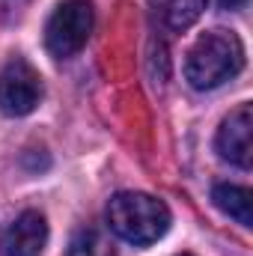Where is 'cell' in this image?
Instances as JSON below:
<instances>
[{
    "label": "cell",
    "instance_id": "1",
    "mask_svg": "<svg viewBox=\"0 0 253 256\" xmlns=\"http://www.w3.org/2000/svg\"><path fill=\"white\" fill-rule=\"evenodd\" d=\"M244 66V45L230 30H208L190 45L185 78L194 90H214L232 80Z\"/></svg>",
    "mask_w": 253,
    "mask_h": 256
},
{
    "label": "cell",
    "instance_id": "2",
    "mask_svg": "<svg viewBox=\"0 0 253 256\" xmlns=\"http://www.w3.org/2000/svg\"><path fill=\"white\" fill-rule=\"evenodd\" d=\"M108 224L122 242L134 248H146L167 236L170 208L152 194L120 191L108 202Z\"/></svg>",
    "mask_w": 253,
    "mask_h": 256
},
{
    "label": "cell",
    "instance_id": "3",
    "mask_svg": "<svg viewBox=\"0 0 253 256\" xmlns=\"http://www.w3.org/2000/svg\"><path fill=\"white\" fill-rule=\"evenodd\" d=\"M92 24H96V12H92L90 0H66V3H60L54 9V15L48 18L45 48L57 60L74 57L86 45V39L92 33Z\"/></svg>",
    "mask_w": 253,
    "mask_h": 256
},
{
    "label": "cell",
    "instance_id": "4",
    "mask_svg": "<svg viewBox=\"0 0 253 256\" xmlns=\"http://www.w3.org/2000/svg\"><path fill=\"white\" fill-rule=\"evenodd\" d=\"M42 102V78L24 57H12L0 72V110L6 116H27Z\"/></svg>",
    "mask_w": 253,
    "mask_h": 256
},
{
    "label": "cell",
    "instance_id": "5",
    "mask_svg": "<svg viewBox=\"0 0 253 256\" xmlns=\"http://www.w3.org/2000/svg\"><path fill=\"white\" fill-rule=\"evenodd\" d=\"M218 152L224 161L248 170L253 161V108L250 104H238L218 131Z\"/></svg>",
    "mask_w": 253,
    "mask_h": 256
},
{
    "label": "cell",
    "instance_id": "6",
    "mask_svg": "<svg viewBox=\"0 0 253 256\" xmlns=\"http://www.w3.org/2000/svg\"><path fill=\"white\" fill-rule=\"evenodd\" d=\"M48 244V220L42 212H21L0 236V256H42Z\"/></svg>",
    "mask_w": 253,
    "mask_h": 256
},
{
    "label": "cell",
    "instance_id": "7",
    "mask_svg": "<svg viewBox=\"0 0 253 256\" xmlns=\"http://www.w3.org/2000/svg\"><path fill=\"white\" fill-rule=\"evenodd\" d=\"M149 6H152V15L158 18V24L173 33L188 30L206 12V0H149Z\"/></svg>",
    "mask_w": 253,
    "mask_h": 256
},
{
    "label": "cell",
    "instance_id": "8",
    "mask_svg": "<svg viewBox=\"0 0 253 256\" xmlns=\"http://www.w3.org/2000/svg\"><path fill=\"white\" fill-rule=\"evenodd\" d=\"M212 200H214V206H218L224 214H230V218L238 220L242 226H250L253 224V194L248 191V188L220 182V185H214Z\"/></svg>",
    "mask_w": 253,
    "mask_h": 256
},
{
    "label": "cell",
    "instance_id": "9",
    "mask_svg": "<svg viewBox=\"0 0 253 256\" xmlns=\"http://www.w3.org/2000/svg\"><path fill=\"white\" fill-rule=\"evenodd\" d=\"M66 256H116L110 238L102 232V230H92V226H84L72 236Z\"/></svg>",
    "mask_w": 253,
    "mask_h": 256
},
{
    "label": "cell",
    "instance_id": "10",
    "mask_svg": "<svg viewBox=\"0 0 253 256\" xmlns=\"http://www.w3.org/2000/svg\"><path fill=\"white\" fill-rule=\"evenodd\" d=\"M179 256H190V254H179Z\"/></svg>",
    "mask_w": 253,
    "mask_h": 256
}]
</instances>
